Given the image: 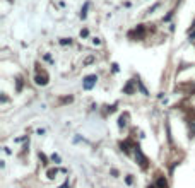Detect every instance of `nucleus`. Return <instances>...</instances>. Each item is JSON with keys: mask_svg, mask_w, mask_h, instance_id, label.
<instances>
[{"mask_svg": "<svg viewBox=\"0 0 195 188\" xmlns=\"http://www.w3.org/2000/svg\"><path fill=\"white\" fill-rule=\"evenodd\" d=\"M46 75H43V77H41V75H36V84H40V86H45L46 84Z\"/></svg>", "mask_w": 195, "mask_h": 188, "instance_id": "f03ea898", "label": "nucleus"}, {"mask_svg": "<svg viewBox=\"0 0 195 188\" xmlns=\"http://www.w3.org/2000/svg\"><path fill=\"white\" fill-rule=\"evenodd\" d=\"M96 81H98V75H87V77L84 79V89H91L92 86L96 84Z\"/></svg>", "mask_w": 195, "mask_h": 188, "instance_id": "f257e3e1", "label": "nucleus"}, {"mask_svg": "<svg viewBox=\"0 0 195 188\" xmlns=\"http://www.w3.org/2000/svg\"><path fill=\"white\" fill-rule=\"evenodd\" d=\"M149 188H154V186H149Z\"/></svg>", "mask_w": 195, "mask_h": 188, "instance_id": "4468645a", "label": "nucleus"}, {"mask_svg": "<svg viewBox=\"0 0 195 188\" xmlns=\"http://www.w3.org/2000/svg\"><path fill=\"white\" fill-rule=\"evenodd\" d=\"M158 186H159V188H168V185H166V180H164V178H159V180H158Z\"/></svg>", "mask_w": 195, "mask_h": 188, "instance_id": "7ed1b4c3", "label": "nucleus"}, {"mask_svg": "<svg viewBox=\"0 0 195 188\" xmlns=\"http://www.w3.org/2000/svg\"><path fill=\"white\" fill-rule=\"evenodd\" d=\"M60 43H62V44H70V40H67V38H63V40L60 41Z\"/></svg>", "mask_w": 195, "mask_h": 188, "instance_id": "1a4fd4ad", "label": "nucleus"}, {"mask_svg": "<svg viewBox=\"0 0 195 188\" xmlns=\"http://www.w3.org/2000/svg\"><path fill=\"white\" fill-rule=\"evenodd\" d=\"M192 130L195 132V120H192Z\"/></svg>", "mask_w": 195, "mask_h": 188, "instance_id": "f8f14e48", "label": "nucleus"}, {"mask_svg": "<svg viewBox=\"0 0 195 188\" xmlns=\"http://www.w3.org/2000/svg\"><path fill=\"white\" fill-rule=\"evenodd\" d=\"M87 7H89V4H86L84 9H82V12H81V17H82V19L86 17V14H87Z\"/></svg>", "mask_w": 195, "mask_h": 188, "instance_id": "39448f33", "label": "nucleus"}, {"mask_svg": "<svg viewBox=\"0 0 195 188\" xmlns=\"http://www.w3.org/2000/svg\"><path fill=\"white\" fill-rule=\"evenodd\" d=\"M94 62V56H87V58L84 60V65H89V63H92Z\"/></svg>", "mask_w": 195, "mask_h": 188, "instance_id": "423d86ee", "label": "nucleus"}, {"mask_svg": "<svg viewBox=\"0 0 195 188\" xmlns=\"http://www.w3.org/2000/svg\"><path fill=\"white\" fill-rule=\"evenodd\" d=\"M81 36H82V38L87 36V29H82V31H81Z\"/></svg>", "mask_w": 195, "mask_h": 188, "instance_id": "9d476101", "label": "nucleus"}, {"mask_svg": "<svg viewBox=\"0 0 195 188\" xmlns=\"http://www.w3.org/2000/svg\"><path fill=\"white\" fill-rule=\"evenodd\" d=\"M125 125H127V122H125V118L121 116V118H120V127H125Z\"/></svg>", "mask_w": 195, "mask_h": 188, "instance_id": "6e6552de", "label": "nucleus"}, {"mask_svg": "<svg viewBox=\"0 0 195 188\" xmlns=\"http://www.w3.org/2000/svg\"><path fill=\"white\" fill-rule=\"evenodd\" d=\"M193 27H195V21H193Z\"/></svg>", "mask_w": 195, "mask_h": 188, "instance_id": "ddd939ff", "label": "nucleus"}, {"mask_svg": "<svg viewBox=\"0 0 195 188\" xmlns=\"http://www.w3.org/2000/svg\"><path fill=\"white\" fill-rule=\"evenodd\" d=\"M9 2H12V0H9Z\"/></svg>", "mask_w": 195, "mask_h": 188, "instance_id": "2eb2a0df", "label": "nucleus"}, {"mask_svg": "<svg viewBox=\"0 0 195 188\" xmlns=\"http://www.w3.org/2000/svg\"><path fill=\"white\" fill-rule=\"evenodd\" d=\"M52 159H53V161L57 162V164H58V162H60V157H58V156H57V154H53V156H52Z\"/></svg>", "mask_w": 195, "mask_h": 188, "instance_id": "0eeeda50", "label": "nucleus"}, {"mask_svg": "<svg viewBox=\"0 0 195 188\" xmlns=\"http://www.w3.org/2000/svg\"><path fill=\"white\" fill-rule=\"evenodd\" d=\"M55 176H57V169H48V178L50 180H53Z\"/></svg>", "mask_w": 195, "mask_h": 188, "instance_id": "20e7f679", "label": "nucleus"}, {"mask_svg": "<svg viewBox=\"0 0 195 188\" xmlns=\"http://www.w3.org/2000/svg\"><path fill=\"white\" fill-rule=\"evenodd\" d=\"M190 38H192V40H195V29L190 31Z\"/></svg>", "mask_w": 195, "mask_h": 188, "instance_id": "9b49d317", "label": "nucleus"}]
</instances>
